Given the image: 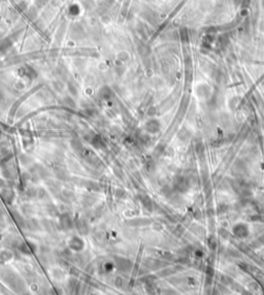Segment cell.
Returning a JSON list of instances; mask_svg holds the SVG:
<instances>
[{
	"mask_svg": "<svg viewBox=\"0 0 264 295\" xmlns=\"http://www.w3.org/2000/svg\"><path fill=\"white\" fill-rule=\"evenodd\" d=\"M146 128L151 132H156L158 130V128H159V124L156 121H150L148 125H146Z\"/></svg>",
	"mask_w": 264,
	"mask_h": 295,
	"instance_id": "7a4b0ae2",
	"label": "cell"
},
{
	"mask_svg": "<svg viewBox=\"0 0 264 295\" xmlns=\"http://www.w3.org/2000/svg\"><path fill=\"white\" fill-rule=\"evenodd\" d=\"M262 5H263V9H264V0H262Z\"/></svg>",
	"mask_w": 264,
	"mask_h": 295,
	"instance_id": "277c9868",
	"label": "cell"
},
{
	"mask_svg": "<svg viewBox=\"0 0 264 295\" xmlns=\"http://www.w3.org/2000/svg\"><path fill=\"white\" fill-rule=\"evenodd\" d=\"M179 34H181V39L183 41H188V39H189V32L187 31V29H181Z\"/></svg>",
	"mask_w": 264,
	"mask_h": 295,
	"instance_id": "3957f363",
	"label": "cell"
},
{
	"mask_svg": "<svg viewBox=\"0 0 264 295\" xmlns=\"http://www.w3.org/2000/svg\"><path fill=\"white\" fill-rule=\"evenodd\" d=\"M234 233L236 235H238V236H244V235H247V233H248V230L244 226L238 225L234 228Z\"/></svg>",
	"mask_w": 264,
	"mask_h": 295,
	"instance_id": "6da1fadb",
	"label": "cell"
}]
</instances>
